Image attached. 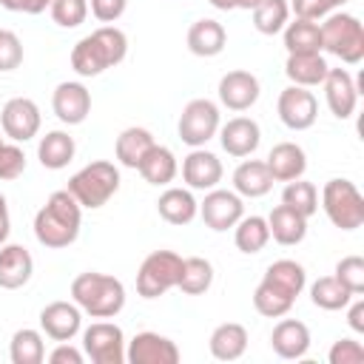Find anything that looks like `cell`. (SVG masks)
Listing matches in <instances>:
<instances>
[{
    "label": "cell",
    "mask_w": 364,
    "mask_h": 364,
    "mask_svg": "<svg viewBox=\"0 0 364 364\" xmlns=\"http://www.w3.org/2000/svg\"><path fill=\"white\" fill-rule=\"evenodd\" d=\"M82 225V208L68 191H54L34 213V236L43 247L60 250L77 242Z\"/></svg>",
    "instance_id": "obj_1"
},
{
    "label": "cell",
    "mask_w": 364,
    "mask_h": 364,
    "mask_svg": "<svg viewBox=\"0 0 364 364\" xmlns=\"http://www.w3.org/2000/svg\"><path fill=\"white\" fill-rule=\"evenodd\" d=\"M128 54V37L117 26H100L71 48V68L80 77H97L114 68Z\"/></svg>",
    "instance_id": "obj_2"
},
{
    "label": "cell",
    "mask_w": 364,
    "mask_h": 364,
    "mask_svg": "<svg viewBox=\"0 0 364 364\" xmlns=\"http://www.w3.org/2000/svg\"><path fill=\"white\" fill-rule=\"evenodd\" d=\"M71 299L91 318H114L125 307V284L117 276L88 270L71 282Z\"/></svg>",
    "instance_id": "obj_3"
},
{
    "label": "cell",
    "mask_w": 364,
    "mask_h": 364,
    "mask_svg": "<svg viewBox=\"0 0 364 364\" xmlns=\"http://www.w3.org/2000/svg\"><path fill=\"white\" fill-rule=\"evenodd\" d=\"M65 191L80 202V208L97 210V208H102L119 191V168L114 162H108V159L88 162L85 168H80L68 179Z\"/></svg>",
    "instance_id": "obj_4"
},
{
    "label": "cell",
    "mask_w": 364,
    "mask_h": 364,
    "mask_svg": "<svg viewBox=\"0 0 364 364\" xmlns=\"http://www.w3.org/2000/svg\"><path fill=\"white\" fill-rule=\"evenodd\" d=\"M318 31H321V51L338 57L347 65H355L364 60V26L355 14H347V11L327 14Z\"/></svg>",
    "instance_id": "obj_5"
},
{
    "label": "cell",
    "mask_w": 364,
    "mask_h": 364,
    "mask_svg": "<svg viewBox=\"0 0 364 364\" xmlns=\"http://www.w3.org/2000/svg\"><path fill=\"white\" fill-rule=\"evenodd\" d=\"M321 208L338 230H355L364 225V196L350 179H330L321 188Z\"/></svg>",
    "instance_id": "obj_6"
},
{
    "label": "cell",
    "mask_w": 364,
    "mask_h": 364,
    "mask_svg": "<svg viewBox=\"0 0 364 364\" xmlns=\"http://www.w3.org/2000/svg\"><path fill=\"white\" fill-rule=\"evenodd\" d=\"M182 273V256L173 250H154L136 270V293L142 299H159L176 287Z\"/></svg>",
    "instance_id": "obj_7"
},
{
    "label": "cell",
    "mask_w": 364,
    "mask_h": 364,
    "mask_svg": "<svg viewBox=\"0 0 364 364\" xmlns=\"http://www.w3.org/2000/svg\"><path fill=\"white\" fill-rule=\"evenodd\" d=\"M176 131H179V139L191 148H202L208 139L216 136L219 131V105L213 100H191L182 114H179V122H176Z\"/></svg>",
    "instance_id": "obj_8"
},
{
    "label": "cell",
    "mask_w": 364,
    "mask_h": 364,
    "mask_svg": "<svg viewBox=\"0 0 364 364\" xmlns=\"http://www.w3.org/2000/svg\"><path fill=\"white\" fill-rule=\"evenodd\" d=\"M82 353L94 364H122L125 361V336L114 321H94L82 330Z\"/></svg>",
    "instance_id": "obj_9"
},
{
    "label": "cell",
    "mask_w": 364,
    "mask_h": 364,
    "mask_svg": "<svg viewBox=\"0 0 364 364\" xmlns=\"http://www.w3.org/2000/svg\"><path fill=\"white\" fill-rule=\"evenodd\" d=\"M199 216L202 222L222 233V230H230L242 216H245V205H242V196L236 191H222V188H210L205 193V199L199 202Z\"/></svg>",
    "instance_id": "obj_10"
},
{
    "label": "cell",
    "mask_w": 364,
    "mask_h": 364,
    "mask_svg": "<svg viewBox=\"0 0 364 364\" xmlns=\"http://www.w3.org/2000/svg\"><path fill=\"white\" fill-rule=\"evenodd\" d=\"M40 108L34 100L28 97H11L3 111H0V125H3V134L11 139V142H28L37 136L40 131Z\"/></svg>",
    "instance_id": "obj_11"
},
{
    "label": "cell",
    "mask_w": 364,
    "mask_h": 364,
    "mask_svg": "<svg viewBox=\"0 0 364 364\" xmlns=\"http://www.w3.org/2000/svg\"><path fill=\"white\" fill-rule=\"evenodd\" d=\"M276 111H279V119L290 131H307L318 117V102H316L313 91H307L301 85H287L279 94Z\"/></svg>",
    "instance_id": "obj_12"
},
{
    "label": "cell",
    "mask_w": 364,
    "mask_h": 364,
    "mask_svg": "<svg viewBox=\"0 0 364 364\" xmlns=\"http://www.w3.org/2000/svg\"><path fill=\"white\" fill-rule=\"evenodd\" d=\"M125 361H131V364H176L179 361V347L168 336L145 330V333H136L128 341Z\"/></svg>",
    "instance_id": "obj_13"
},
{
    "label": "cell",
    "mask_w": 364,
    "mask_h": 364,
    "mask_svg": "<svg viewBox=\"0 0 364 364\" xmlns=\"http://www.w3.org/2000/svg\"><path fill=\"white\" fill-rule=\"evenodd\" d=\"M51 108L57 114L60 122L65 125H80L85 122V117L91 114V91L82 85V82H74V80H65L54 88L51 94Z\"/></svg>",
    "instance_id": "obj_14"
},
{
    "label": "cell",
    "mask_w": 364,
    "mask_h": 364,
    "mask_svg": "<svg viewBox=\"0 0 364 364\" xmlns=\"http://www.w3.org/2000/svg\"><path fill=\"white\" fill-rule=\"evenodd\" d=\"M82 327V310L74 301H51L40 310V330L51 341H71Z\"/></svg>",
    "instance_id": "obj_15"
},
{
    "label": "cell",
    "mask_w": 364,
    "mask_h": 364,
    "mask_svg": "<svg viewBox=\"0 0 364 364\" xmlns=\"http://www.w3.org/2000/svg\"><path fill=\"white\" fill-rule=\"evenodd\" d=\"M321 85H324V100H327L330 114L336 119L353 117L355 102H358V88L353 82V74L347 68H330Z\"/></svg>",
    "instance_id": "obj_16"
},
{
    "label": "cell",
    "mask_w": 364,
    "mask_h": 364,
    "mask_svg": "<svg viewBox=\"0 0 364 364\" xmlns=\"http://www.w3.org/2000/svg\"><path fill=\"white\" fill-rule=\"evenodd\" d=\"M219 142L230 156H250L262 142V128L250 117H233L225 125H219Z\"/></svg>",
    "instance_id": "obj_17"
},
{
    "label": "cell",
    "mask_w": 364,
    "mask_h": 364,
    "mask_svg": "<svg viewBox=\"0 0 364 364\" xmlns=\"http://www.w3.org/2000/svg\"><path fill=\"white\" fill-rule=\"evenodd\" d=\"M222 162L216 154L205 151V148H193L185 159H182V179L188 188L193 191H210L222 182Z\"/></svg>",
    "instance_id": "obj_18"
},
{
    "label": "cell",
    "mask_w": 364,
    "mask_h": 364,
    "mask_svg": "<svg viewBox=\"0 0 364 364\" xmlns=\"http://www.w3.org/2000/svg\"><path fill=\"white\" fill-rule=\"evenodd\" d=\"M259 80L256 74L250 71H228L222 80H219V102L230 111H247L256 100H259Z\"/></svg>",
    "instance_id": "obj_19"
},
{
    "label": "cell",
    "mask_w": 364,
    "mask_h": 364,
    "mask_svg": "<svg viewBox=\"0 0 364 364\" xmlns=\"http://www.w3.org/2000/svg\"><path fill=\"white\" fill-rule=\"evenodd\" d=\"M270 347L279 358H287V361H296V358H304L307 350H310V330L304 321L299 318H282L273 333H270Z\"/></svg>",
    "instance_id": "obj_20"
},
{
    "label": "cell",
    "mask_w": 364,
    "mask_h": 364,
    "mask_svg": "<svg viewBox=\"0 0 364 364\" xmlns=\"http://www.w3.org/2000/svg\"><path fill=\"white\" fill-rule=\"evenodd\" d=\"M273 182H293L299 176H304L307 171V156H304V148L296 145V142H279L270 148L267 159H264Z\"/></svg>",
    "instance_id": "obj_21"
},
{
    "label": "cell",
    "mask_w": 364,
    "mask_h": 364,
    "mask_svg": "<svg viewBox=\"0 0 364 364\" xmlns=\"http://www.w3.org/2000/svg\"><path fill=\"white\" fill-rule=\"evenodd\" d=\"M34 273V259L23 245H0V287L17 290Z\"/></svg>",
    "instance_id": "obj_22"
},
{
    "label": "cell",
    "mask_w": 364,
    "mask_h": 364,
    "mask_svg": "<svg viewBox=\"0 0 364 364\" xmlns=\"http://www.w3.org/2000/svg\"><path fill=\"white\" fill-rule=\"evenodd\" d=\"M330 65L327 60L321 57V51H301V54H287L284 60V74L293 85H301V88H313V85H321L324 77H327Z\"/></svg>",
    "instance_id": "obj_23"
},
{
    "label": "cell",
    "mask_w": 364,
    "mask_h": 364,
    "mask_svg": "<svg viewBox=\"0 0 364 364\" xmlns=\"http://www.w3.org/2000/svg\"><path fill=\"white\" fill-rule=\"evenodd\" d=\"M225 43H228V31L219 20L202 17V20L191 23V28H188V51L196 57H216V54H222Z\"/></svg>",
    "instance_id": "obj_24"
},
{
    "label": "cell",
    "mask_w": 364,
    "mask_h": 364,
    "mask_svg": "<svg viewBox=\"0 0 364 364\" xmlns=\"http://www.w3.org/2000/svg\"><path fill=\"white\" fill-rule=\"evenodd\" d=\"M273 188V176L264 165V159H245L236 165L233 171V191L239 196H247V199H259L264 193H270Z\"/></svg>",
    "instance_id": "obj_25"
},
{
    "label": "cell",
    "mask_w": 364,
    "mask_h": 364,
    "mask_svg": "<svg viewBox=\"0 0 364 364\" xmlns=\"http://www.w3.org/2000/svg\"><path fill=\"white\" fill-rule=\"evenodd\" d=\"M267 230L279 245H299L307 236V216H301L299 210L287 208L284 202L276 205L267 216Z\"/></svg>",
    "instance_id": "obj_26"
},
{
    "label": "cell",
    "mask_w": 364,
    "mask_h": 364,
    "mask_svg": "<svg viewBox=\"0 0 364 364\" xmlns=\"http://www.w3.org/2000/svg\"><path fill=\"white\" fill-rule=\"evenodd\" d=\"M208 347H210V355L219 358V361H236V358H242L245 350H247V330H245V324H239V321L219 324L210 333Z\"/></svg>",
    "instance_id": "obj_27"
},
{
    "label": "cell",
    "mask_w": 364,
    "mask_h": 364,
    "mask_svg": "<svg viewBox=\"0 0 364 364\" xmlns=\"http://www.w3.org/2000/svg\"><path fill=\"white\" fill-rule=\"evenodd\" d=\"M74 151H77V145L68 131H48L37 142V159L48 171H63L74 159Z\"/></svg>",
    "instance_id": "obj_28"
},
{
    "label": "cell",
    "mask_w": 364,
    "mask_h": 364,
    "mask_svg": "<svg viewBox=\"0 0 364 364\" xmlns=\"http://www.w3.org/2000/svg\"><path fill=\"white\" fill-rule=\"evenodd\" d=\"M136 171L142 173V179H145L148 185H156V188H159V185L173 182L179 165H176V156H173L171 148L154 142V145L148 148V154L142 156V162L136 165Z\"/></svg>",
    "instance_id": "obj_29"
},
{
    "label": "cell",
    "mask_w": 364,
    "mask_h": 364,
    "mask_svg": "<svg viewBox=\"0 0 364 364\" xmlns=\"http://www.w3.org/2000/svg\"><path fill=\"white\" fill-rule=\"evenodd\" d=\"M156 210L168 225H188L196 219L199 213V202L193 199V193L188 188H168L159 199H156Z\"/></svg>",
    "instance_id": "obj_30"
},
{
    "label": "cell",
    "mask_w": 364,
    "mask_h": 364,
    "mask_svg": "<svg viewBox=\"0 0 364 364\" xmlns=\"http://www.w3.org/2000/svg\"><path fill=\"white\" fill-rule=\"evenodd\" d=\"M262 282L273 284L276 290H282L284 296H290V299L296 301V296H301V290H304V284H307V273H304V267H301L299 262H293V259H279V262H273V264L264 270Z\"/></svg>",
    "instance_id": "obj_31"
},
{
    "label": "cell",
    "mask_w": 364,
    "mask_h": 364,
    "mask_svg": "<svg viewBox=\"0 0 364 364\" xmlns=\"http://www.w3.org/2000/svg\"><path fill=\"white\" fill-rule=\"evenodd\" d=\"M154 145V134L148 128H139V125H131L125 128L119 136H117V145H114V154L119 159V165L125 168H134L142 162V156L148 154V148Z\"/></svg>",
    "instance_id": "obj_32"
},
{
    "label": "cell",
    "mask_w": 364,
    "mask_h": 364,
    "mask_svg": "<svg viewBox=\"0 0 364 364\" xmlns=\"http://www.w3.org/2000/svg\"><path fill=\"white\" fill-rule=\"evenodd\" d=\"M210 284H213V264L208 259H202V256L182 259V273H179L176 287L185 296H202L210 290Z\"/></svg>",
    "instance_id": "obj_33"
},
{
    "label": "cell",
    "mask_w": 364,
    "mask_h": 364,
    "mask_svg": "<svg viewBox=\"0 0 364 364\" xmlns=\"http://www.w3.org/2000/svg\"><path fill=\"white\" fill-rule=\"evenodd\" d=\"M233 242L242 253H259L264 250V245L270 242V230H267V219L264 216H242L233 225Z\"/></svg>",
    "instance_id": "obj_34"
},
{
    "label": "cell",
    "mask_w": 364,
    "mask_h": 364,
    "mask_svg": "<svg viewBox=\"0 0 364 364\" xmlns=\"http://www.w3.org/2000/svg\"><path fill=\"white\" fill-rule=\"evenodd\" d=\"M284 48L287 54H301V51H321V31L316 20H301L296 17L284 28Z\"/></svg>",
    "instance_id": "obj_35"
},
{
    "label": "cell",
    "mask_w": 364,
    "mask_h": 364,
    "mask_svg": "<svg viewBox=\"0 0 364 364\" xmlns=\"http://www.w3.org/2000/svg\"><path fill=\"white\" fill-rule=\"evenodd\" d=\"M9 355L11 364H40L46 358V344H43V333L34 327H23L11 336L9 344Z\"/></svg>",
    "instance_id": "obj_36"
},
{
    "label": "cell",
    "mask_w": 364,
    "mask_h": 364,
    "mask_svg": "<svg viewBox=\"0 0 364 364\" xmlns=\"http://www.w3.org/2000/svg\"><path fill=\"white\" fill-rule=\"evenodd\" d=\"M310 299L321 310H344L353 299V293L336 279V276H321L310 284Z\"/></svg>",
    "instance_id": "obj_37"
},
{
    "label": "cell",
    "mask_w": 364,
    "mask_h": 364,
    "mask_svg": "<svg viewBox=\"0 0 364 364\" xmlns=\"http://www.w3.org/2000/svg\"><path fill=\"white\" fill-rule=\"evenodd\" d=\"M287 0H259V6L253 9V26L259 34H279L287 26Z\"/></svg>",
    "instance_id": "obj_38"
},
{
    "label": "cell",
    "mask_w": 364,
    "mask_h": 364,
    "mask_svg": "<svg viewBox=\"0 0 364 364\" xmlns=\"http://www.w3.org/2000/svg\"><path fill=\"white\" fill-rule=\"evenodd\" d=\"M282 202L287 205V208H293V210H299L301 216H313L316 210H318V191H316V185L313 182H307V179H293V182H287L284 185V191H282Z\"/></svg>",
    "instance_id": "obj_39"
},
{
    "label": "cell",
    "mask_w": 364,
    "mask_h": 364,
    "mask_svg": "<svg viewBox=\"0 0 364 364\" xmlns=\"http://www.w3.org/2000/svg\"><path fill=\"white\" fill-rule=\"evenodd\" d=\"M253 307H256L262 316H267V318H282V316L290 313L293 299L284 296L282 290H276L273 284L259 282V287L253 290Z\"/></svg>",
    "instance_id": "obj_40"
},
{
    "label": "cell",
    "mask_w": 364,
    "mask_h": 364,
    "mask_svg": "<svg viewBox=\"0 0 364 364\" xmlns=\"http://www.w3.org/2000/svg\"><path fill=\"white\" fill-rule=\"evenodd\" d=\"M48 11L60 28H77L88 17V0H51Z\"/></svg>",
    "instance_id": "obj_41"
},
{
    "label": "cell",
    "mask_w": 364,
    "mask_h": 364,
    "mask_svg": "<svg viewBox=\"0 0 364 364\" xmlns=\"http://www.w3.org/2000/svg\"><path fill=\"white\" fill-rule=\"evenodd\" d=\"M353 296H361L364 293V259L361 256H344L338 264H336V273H333Z\"/></svg>",
    "instance_id": "obj_42"
},
{
    "label": "cell",
    "mask_w": 364,
    "mask_h": 364,
    "mask_svg": "<svg viewBox=\"0 0 364 364\" xmlns=\"http://www.w3.org/2000/svg\"><path fill=\"white\" fill-rule=\"evenodd\" d=\"M26 171V154L17 142H3L0 148V179L11 182Z\"/></svg>",
    "instance_id": "obj_43"
},
{
    "label": "cell",
    "mask_w": 364,
    "mask_h": 364,
    "mask_svg": "<svg viewBox=\"0 0 364 364\" xmlns=\"http://www.w3.org/2000/svg\"><path fill=\"white\" fill-rule=\"evenodd\" d=\"M23 63V43L14 31L0 28V71H14Z\"/></svg>",
    "instance_id": "obj_44"
},
{
    "label": "cell",
    "mask_w": 364,
    "mask_h": 364,
    "mask_svg": "<svg viewBox=\"0 0 364 364\" xmlns=\"http://www.w3.org/2000/svg\"><path fill=\"white\" fill-rule=\"evenodd\" d=\"M330 364H361L364 361V344L355 338H338L330 353H327Z\"/></svg>",
    "instance_id": "obj_45"
},
{
    "label": "cell",
    "mask_w": 364,
    "mask_h": 364,
    "mask_svg": "<svg viewBox=\"0 0 364 364\" xmlns=\"http://www.w3.org/2000/svg\"><path fill=\"white\" fill-rule=\"evenodd\" d=\"M88 9H91V14H94L100 23L111 26V23H117V20L125 14L128 0H88Z\"/></svg>",
    "instance_id": "obj_46"
},
{
    "label": "cell",
    "mask_w": 364,
    "mask_h": 364,
    "mask_svg": "<svg viewBox=\"0 0 364 364\" xmlns=\"http://www.w3.org/2000/svg\"><path fill=\"white\" fill-rule=\"evenodd\" d=\"M287 6L301 20H321V17L333 14V6L327 0H290Z\"/></svg>",
    "instance_id": "obj_47"
},
{
    "label": "cell",
    "mask_w": 364,
    "mask_h": 364,
    "mask_svg": "<svg viewBox=\"0 0 364 364\" xmlns=\"http://www.w3.org/2000/svg\"><path fill=\"white\" fill-rule=\"evenodd\" d=\"M48 361L51 364H82V353L77 347H71L68 341H60L51 353H48Z\"/></svg>",
    "instance_id": "obj_48"
},
{
    "label": "cell",
    "mask_w": 364,
    "mask_h": 364,
    "mask_svg": "<svg viewBox=\"0 0 364 364\" xmlns=\"http://www.w3.org/2000/svg\"><path fill=\"white\" fill-rule=\"evenodd\" d=\"M3 9L9 11H23V14H40L51 6V0H0Z\"/></svg>",
    "instance_id": "obj_49"
},
{
    "label": "cell",
    "mask_w": 364,
    "mask_h": 364,
    "mask_svg": "<svg viewBox=\"0 0 364 364\" xmlns=\"http://www.w3.org/2000/svg\"><path fill=\"white\" fill-rule=\"evenodd\" d=\"M350 310H347V324L355 330V333H364V301L361 299H350V304H347Z\"/></svg>",
    "instance_id": "obj_50"
},
{
    "label": "cell",
    "mask_w": 364,
    "mask_h": 364,
    "mask_svg": "<svg viewBox=\"0 0 364 364\" xmlns=\"http://www.w3.org/2000/svg\"><path fill=\"white\" fill-rule=\"evenodd\" d=\"M9 230H11V219H9V205H6V196L0 193V245H6V239H9Z\"/></svg>",
    "instance_id": "obj_51"
},
{
    "label": "cell",
    "mask_w": 364,
    "mask_h": 364,
    "mask_svg": "<svg viewBox=\"0 0 364 364\" xmlns=\"http://www.w3.org/2000/svg\"><path fill=\"white\" fill-rule=\"evenodd\" d=\"M259 6V0H233V9H245V11H253Z\"/></svg>",
    "instance_id": "obj_52"
},
{
    "label": "cell",
    "mask_w": 364,
    "mask_h": 364,
    "mask_svg": "<svg viewBox=\"0 0 364 364\" xmlns=\"http://www.w3.org/2000/svg\"><path fill=\"white\" fill-rule=\"evenodd\" d=\"M213 9H219V11H230L233 9V0H208Z\"/></svg>",
    "instance_id": "obj_53"
},
{
    "label": "cell",
    "mask_w": 364,
    "mask_h": 364,
    "mask_svg": "<svg viewBox=\"0 0 364 364\" xmlns=\"http://www.w3.org/2000/svg\"><path fill=\"white\" fill-rule=\"evenodd\" d=\"M333 9H338V6H344V3H350V0H327Z\"/></svg>",
    "instance_id": "obj_54"
},
{
    "label": "cell",
    "mask_w": 364,
    "mask_h": 364,
    "mask_svg": "<svg viewBox=\"0 0 364 364\" xmlns=\"http://www.w3.org/2000/svg\"><path fill=\"white\" fill-rule=\"evenodd\" d=\"M0 148H3V136H0Z\"/></svg>",
    "instance_id": "obj_55"
}]
</instances>
